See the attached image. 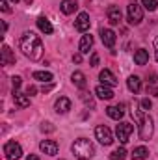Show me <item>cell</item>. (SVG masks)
<instances>
[{
	"label": "cell",
	"mask_w": 158,
	"mask_h": 160,
	"mask_svg": "<svg viewBox=\"0 0 158 160\" xmlns=\"http://www.w3.org/2000/svg\"><path fill=\"white\" fill-rule=\"evenodd\" d=\"M80 99H82V101H84V102H86L87 106H91V108L95 106V102H93V99H91V97H87V93H82V95H80Z\"/></svg>",
	"instance_id": "f1b7e54d"
},
{
	"label": "cell",
	"mask_w": 158,
	"mask_h": 160,
	"mask_svg": "<svg viewBox=\"0 0 158 160\" xmlns=\"http://www.w3.org/2000/svg\"><path fill=\"white\" fill-rule=\"evenodd\" d=\"M2 63L4 65H13L15 63V54H13V50L7 45L2 47Z\"/></svg>",
	"instance_id": "e0dca14e"
},
{
	"label": "cell",
	"mask_w": 158,
	"mask_h": 160,
	"mask_svg": "<svg viewBox=\"0 0 158 160\" xmlns=\"http://www.w3.org/2000/svg\"><path fill=\"white\" fill-rule=\"evenodd\" d=\"M106 15H108V21H110L112 24H119L121 19H123V13H121L119 6H110V8L106 9Z\"/></svg>",
	"instance_id": "7c38bea8"
},
{
	"label": "cell",
	"mask_w": 158,
	"mask_h": 160,
	"mask_svg": "<svg viewBox=\"0 0 158 160\" xmlns=\"http://www.w3.org/2000/svg\"><path fill=\"white\" fill-rule=\"evenodd\" d=\"M11 2H15V4H17V2H19V0H11Z\"/></svg>",
	"instance_id": "ab89813d"
},
{
	"label": "cell",
	"mask_w": 158,
	"mask_h": 160,
	"mask_svg": "<svg viewBox=\"0 0 158 160\" xmlns=\"http://www.w3.org/2000/svg\"><path fill=\"white\" fill-rule=\"evenodd\" d=\"M91 47H93V36H89V34L82 36V39H80V47H78L80 54H87Z\"/></svg>",
	"instance_id": "ac0fdd59"
},
{
	"label": "cell",
	"mask_w": 158,
	"mask_h": 160,
	"mask_svg": "<svg viewBox=\"0 0 158 160\" xmlns=\"http://www.w3.org/2000/svg\"><path fill=\"white\" fill-rule=\"evenodd\" d=\"M147 62H149V52L145 48H138L134 52V63L136 65H145Z\"/></svg>",
	"instance_id": "d6986e66"
},
{
	"label": "cell",
	"mask_w": 158,
	"mask_h": 160,
	"mask_svg": "<svg viewBox=\"0 0 158 160\" xmlns=\"http://www.w3.org/2000/svg\"><path fill=\"white\" fill-rule=\"evenodd\" d=\"M99 80H101L104 86H108V88H116V86H117V78H116V75H114L110 69H102V71L99 73Z\"/></svg>",
	"instance_id": "ba28073f"
},
{
	"label": "cell",
	"mask_w": 158,
	"mask_h": 160,
	"mask_svg": "<svg viewBox=\"0 0 158 160\" xmlns=\"http://www.w3.org/2000/svg\"><path fill=\"white\" fill-rule=\"evenodd\" d=\"M95 136H97V140L102 145H112V142H114V134H112V130L106 125H99L95 128Z\"/></svg>",
	"instance_id": "8992f818"
},
{
	"label": "cell",
	"mask_w": 158,
	"mask_h": 160,
	"mask_svg": "<svg viewBox=\"0 0 158 160\" xmlns=\"http://www.w3.org/2000/svg\"><path fill=\"white\" fill-rule=\"evenodd\" d=\"M89 65H91V67H95V65H99V54H97V52H93V54H91V60H89Z\"/></svg>",
	"instance_id": "4dcf8cb0"
},
{
	"label": "cell",
	"mask_w": 158,
	"mask_h": 160,
	"mask_svg": "<svg viewBox=\"0 0 158 160\" xmlns=\"http://www.w3.org/2000/svg\"><path fill=\"white\" fill-rule=\"evenodd\" d=\"M132 160H145L149 157V149L147 147H143V145H140V147H136L134 151H132Z\"/></svg>",
	"instance_id": "603a6c76"
},
{
	"label": "cell",
	"mask_w": 158,
	"mask_h": 160,
	"mask_svg": "<svg viewBox=\"0 0 158 160\" xmlns=\"http://www.w3.org/2000/svg\"><path fill=\"white\" fill-rule=\"evenodd\" d=\"M60 9H62V13L71 15V13H75V11L78 9V2H77V0H62Z\"/></svg>",
	"instance_id": "2e32d148"
},
{
	"label": "cell",
	"mask_w": 158,
	"mask_h": 160,
	"mask_svg": "<svg viewBox=\"0 0 158 160\" xmlns=\"http://www.w3.org/2000/svg\"><path fill=\"white\" fill-rule=\"evenodd\" d=\"M126 15H128V22H130V24H140V22L143 21V9H141V6H138L136 2L128 4Z\"/></svg>",
	"instance_id": "277c9868"
},
{
	"label": "cell",
	"mask_w": 158,
	"mask_h": 160,
	"mask_svg": "<svg viewBox=\"0 0 158 160\" xmlns=\"http://www.w3.org/2000/svg\"><path fill=\"white\" fill-rule=\"evenodd\" d=\"M106 114H108V118H112V119H116V121H119L121 118H123V108L121 106H108L106 108Z\"/></svg>",
	"instance_id": "cb8c5ba5"
},
{
	"label": "cell",
	"mask_w": 158,
	"mask_h": 160,
	"mask_svg": "<svg viewBox=\"0 0 158 160\" xmlns=\"http://www.w3.org/2000/svg\"><path fill=\"white\" fill-rule=\"evenodd\" d=\"M4 155L9 160H17V158L22 157V147H21L17 142H7V143L4 145Z\"/></svg>",
	"instance_id": "52a82bcc"
},
{
	"label": "cell",
	"mask_w": 158,
	"mask_h": 160,
	"mask_svg": "<svg viewBox=\"0 0 158 160\" xmlns=\"http://www.w3.org/2000/svg\"><path fill=\"white\" fill-rule=\"evenodd\" d=\"M54 110H56L58 114H67V112L71 110V101H69L67 97H60V99L54 102Z\"/></svg>",
	"instance_id": "9a60e30c"
},
{
	"label": "cell",
	"mask_w": 158,
	"mask_h": 160,
	"mask_svg": "<svg viewBox=\"0 0 158 160\" xmlns=\"http://www.w3.org/2000/svg\"><path fill=\"white\" fill-rule=\"evenodd\" d=\"M19 47L22 50V54L34 62H37L43 58L45 54V47H43V41L39 36H36L34 32H24L19 39Z\"/></svg>",
	"instance_id": "6da1fadb"
},
{
	"label": "cell",
	"mask_w": 158,
	"mask_h": 160,
	"mask_svg": "<svg viewBox=\"0 0 158 160\" xmlns=\"http://www.w3.org/2000/svg\"><path fill=\"white\" fill-rule=\"evenodd\" d=\"M126 88H128L132 93H138V91L141 89V80H140V77H136V75L128 77V80H126Z\"/></svg>",
	"instance_id": "44dd1931"
},
{
	"label": "cell",
	"mask_w": 158,
	"mask_h": 160,
	"mask_svg": "<svg viewBox=\"0 0 158 160\" xmlns=\"http://www.w3.org/2000/svg\"><path fill=\"white\" fill-rule=\"evenodd\" d=\"M141 6L149 11H155L158 8V0H141Z\"/></svg>",
	"instance_id": "4316f807"
},
{
	"label": "cell",
	"mask_w": 158,
	"mask_h": 160,
	"mask_svg": "<svg viewBox=\"0 0 158 160\" xmlns=\"http://www.w3.org/2000/svg\"><path fill=\"white\" fill-rule=\"evenodd\" d=\"M24 2H26V4H28V6H30V4H32V0H24Z\"/></svg>",
	"instance_id": "f35d334b"
},
{
	"label": "cell",
	"mask_w": 158,
	"mask_h": 160,
	"mask_svg": "<svg viewBox=\"0 0 158 160\" xmlns=\"http://www.w3.org/2000/svg\"><path fill=\"white\" fill-rule=\"evenodd\" d=\"M71 151H73V155H75L78 160H87V158H91V157L95 155L93 143H91L89 140H86V138L77 140V142L71 145Z\"/></svg>",
	"instance_id": "3957f363"
},
{
	"label": "cell",
	"mask_w": 158,
	"mask_h": 160,
	"mask_svg": "<svg viewBox=\"0 0 158 160\" xmlns=\"http://www.w3.org/2000/svg\"><path fill=\"white\" fill-rule=\"evenodd\" d=\"M34 78L41 80V82H52V73H48V71H36Z\"/></svg>",
	"instance_id": "d4e9b609"
},
{
	"label": "cell",
	"mask_w": 158,
	"mask_h": 160,
	"mask_svg": "<svg viewBox=\"0 0 158 160\" xmlns=\"http://www.w3.org/2000/svg\"><path fill=\"white\" fill-rule=\"evenodd\" d=\"M101 39L102 43L108 47V48H114V45H116V32L114 30H110V28H101Z\"/></svg>",
	"instance_id": "9c48e42d"
},
{
	"label": "cell",
	"mask_w": 158,
	"mask_h": 160,
	"mask_svg": "<svg viewBox=\"0 0 158 160\" xmlns=\"http://www.w3.org/2000/svg\"><path fill=\"white\" fill-rule=\"evenodd\" d=\"M41 130H47V132H52V130H54V127H52L50 123H43V127H41Z\"/></svg>",
	"instance_id": "836d02e7"
},
{
	"label": "cell",
	"mask_w": 158,
	"mask_h": 160,
	"mask_svg": "<svg viewBox=\"0 0 158 160\" xmlns=\"http://www.w3.org/2000/svg\"><path fill=\"white\" fill-rule=\"evenodd\" d=\"M41 89H43V91H50V89H52V84H48V86H43Z\"/></svg>",
	"instance_id": "74e56055"
},
{
	"label": "cell",
	"mask_w": 158,
	"mask_h": 160,
	"mask_svg": "<svg viewBox=\"0 0 158 160\" xmlns=\"http://www.w3.org/2000/svg\"><path fill=\"white\" fill-rule=\"evenodd\" d=\"M26 160H39V157H37V155H28Z\"/></svg>",
	"instance_id": "8d00e7d4"
},
{
	"label": "cell",
	"mask_w": 158,
	"mask_h": 160,
	"mask_svg": "<svg viewBox=\"0 0 158 160\" xmlns=\"http://www.w3.org/2000/svg\"><path fill=\"white\" fill-rule=\"evenodd\" d=\"M36 91H37L36 86H28V88H26V95H36Z\"/></svg>",
	"instance_id": "d6a6232c"
},
{
	"label": "cell",
	"mask_w": 158,
	"mask_h": 160,
	"mask_svg": "<svg viewBox=\"0 0 158 160\" xmlns=\"http://www.w3.org/2000/svg\"><path fill=\"white\" fill-rule=\"evenodd\" d=\"M140 106H141V110H143V112H149V110H151V106H153V102H151L149 99H143V101L140 102Z\"/></svg>",
	"instance_id": "83f0119b"
},
{
	"label": "cell",
	"mask_w": 158,
	"mask_h": 160,
	"mask_svg": "<svg viewBox=\"0 0 158 160\" xmlns=\"http://www.w3.org/2000/svg\"><path fill=\"white\" fill-rule=\"evenodd\" d=\"M95 93H97V97L102 99V101H110V99H114V91H112V88H108V86H104V84L97 86V88H95Z\"/></svg>",
	"instance_id": "4fadbf2b"
},
{
	"label": "cell",
	"mask_w": 158,
	"mask_h": 160,
	"mask_svg": "<svg viewBox=\"0 0 158 160\" xmlns=\"http://www.w3.org/2000/svg\"><path fill=\"white\" fill-rule=\"evenodd\" d=\"M89 24H91V21H89V15H87L86 11H82L78 17H77L75 28H77L78 32H87V30H89Z\"/></svg>",
	"instance_id": "30bf717a"
},
{
	"label": "cell",
	"mask_w": 158,
	"mask_h": 160,
	"mask_svg": "<svg viewBox=\"0 0 158 160\" xmlns=\"http://www.w3.org/2000/svg\"><path fill=\"white\" fill-rule=\"evenodd\" d=\"M37 28H39L43 34H52L54 32V28H52V24H50V21L47 17H39L37 19Z\"/></svg>",
	"instance_id": "7402d4cb"
},
{
	"label": "cell",
	"mask_w": 158,
	"mask_h": 160,
	"mask_svg": "<svg viewBox=\"0 0 158 160\" xmlns=\"http://www.w3.org/2000/svg\"><path fill=\"white\" fill-rule=\"evenodd\" d=\"M125 157H126V149L125 147H119V149H116L110 155V160H125Z\"/></svg>",
	"instance_id": "484cf974"
},
{
	"label": "cell",
	"mask_w": 158,
	"mask_h": 160,
	"mask_svg": "<svg viewBox=\"0 0 158 160\" xmlns=\"http://www.w3.org/2000/svg\"><path fill=\"white\" fill-rule=\"evenodd\" d=\"M39 149L45 153V155L54 157V155L58 153V143H56L54 140H43V142L39 143Z\"/></svg>",
	"instance_id": "8fae6325"
},
{
	"label": "cell",
	"mask_w": 158,
	"mask_h": 160,
	"mask_svg": "<svg viewBox=\"0 0 158 160\" xmlns=\"http://www.w3.org/2000/svg\"><path fill=\"white\" fill-rule=\"evenodd\" d=\"M73 62H75V63H80V62H82V54H75V56H73Z\"/></svg>",
	"instance_id": "d590c367"
},
{
	"label": "cell",
	"mask_w": 158,
	"mask_h": 160,
	"mask_svg": "<svg viewBox=\"0 0 158 160\" xmlns=\"http://www.w3.org/2000/svg\"><path fill=\"white\" fill-rule=\"evenodd\" d=\"M71 80H73V84L80 88V89H84L86 86H87V80H86V75L82 73V71H75L73 75H71Z\"/></svg>",
	"instance_id": "ffe728a7"
},
{
	"label": "cell",
	"mask_w": 158,
	"mask_h": 160,
	"mask_svg": "<svg viewBox=\"0 0 158 160\" xmlns=\"http://www.w3.org/2000/svg\"><path fill=\"white\" fill-rule=\"evenodd\" d=\"M11 84H13V89L17 91V89L21 88V84H22V80H21V77H13V78H11Z\"/></svg>",
	"instance_id": "f546056e"
},
{
	"label": "cell",
	"mask_w": 158,
	"mask_h": 160,
	"mask_svg": "<svg viewBox=\"0 0 158 160\" xmlns=\"http://www.w3.org/2000/svg\"><path fill=\"white\" fill-rule=\"evenodd\" d=\"M13 101L19 108H28L30 106V95L21 93V91H13Z\"/></svg>",
	"instance_id": "5bb4252c"
},
{
	"label": "cell",
	"mask_w": 158,
	"mask_h": 160,
	"mask_svg": "<svg viewBox=\"0 0 158 160\" xmlns=\"http://www.w3.org/2000/svg\"><path fill=\"white\" fill-rule=\"evenodd\" d=\"M132 132H134V127L130 123H126V121H121L117 127H116V136H117V140L121 143H126L130 140V134Z\"/></svg>",
	"instance_id": "5b68a950"
},
{
	"label": "cell",
	"mask_w": 158,
	"mask_h": 160,
	"mask_svg": "<svg viewBox=\"0 0 158 160\" xmlns=\"http://www.w3.org/2000/svg\"><path fill=\"white\" fill-rule=\"evenodd\" d=\"M155 58L158 62V38H155Z\"/></svg>",
	"instance_id": "e575fe53"
},
{
	"label": "cell",
	"mask_w": 158,
	"mask_h": 160,
	"mask_svg": "<svg viewBox=\"0 0 158 160\" xmlns=\"http://www.w3.org/2000/svg\"><path fill=\"white\" fill-rule=\"evenodd\" d=\"M132 116L138 119V127H140V138L141 140H149L155 132V127H153V118L149 116V112H140L136 106L132 108Z\"/></svg>",
	"instance_id": "7a4b0ae2"
},
{
	"label": "cell",
	"mask_w": 158,
	"mask_h": 160,
	"mask_svg": "<svg viewBox=\"0 0 158 160\" xmlns=\"http://www.w3.org/2000/svg\"><path fill=\"white\" fill-rule=\"evenodd\" d=\"M0 9H2L4 13H9V11H11V8H9V4H7L6 0H2V4H0Z\"/></svg>",
	"instance_id": "1f68e13d"
}]
</instances>
